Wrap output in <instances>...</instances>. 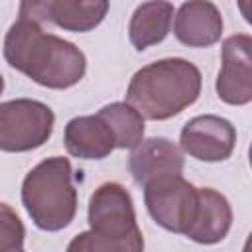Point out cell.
Segmentation results:
<instances>
[{
  "instance_id": "1",
  "label": "cell",
  "mask_w": 252,
  "mask_h": 252,
  "mask_svg": "<svg viewBox=\"0 0 252 252\" xmlns=\"http://www.w3.org/2000/svg\"><path fill=\"white\" fill-rule=\"evenodd\" d=\"M4 59L33 83L55 91L75 87L87 71V57L75 43L45 32L28 16H18L6 32Z\"/></svg>"
},
{
  "instance_id": "2",
  "label": "cell",
  "mask_w": 252,
  "mask_h": 252,
  "mask_svg": "<svg viewBox=\"0 0 252 252\" xmlns=\"http://www.w3.org/2000/svg\"><path fill=\"white\" fill-rule=\"evenodd\" d=\"M203 77L183 57H165L138 69L126 89V102L144 120H167L189 108L201 94Z\"/></svg>"
},
{
  "instance_id": "3",
  "label": "cell",
  "mask_w": 252,
  "mask_h": 252,
  "mask_svg": "<svg viewBox=\"0 0 252 252\" xmlns=\"http://www.w3.org/2000/svg\"><path fill=\"white\" fill-rule=\"evenodd\" d=\"M22 205L37 228L45 232L67 228L77 215L71 161L51 156L32 167L22 181Z\"/></svg>"
},
{
  "instance_id": "4",
  "label": "cell",
  "mask_w": 252,
  "mask_h": 252,
  "mask_svg": "<svg viewBox=\"0 0 252 252\" xmlns=\"http://www.w3.org/2000/svg\"><path fill=\"white\" fill-rule=\"evenodd\" d=\"M53 110L33 98L0 102V150L10 154L32 152L53 134Z\"/></svg>"
},
{
  "instance_id": "5",
  "label": "cell",
  "mask_w": 252,
  "mask_h": 252,
  "mask_svg": "<svg viewBox=\"0 0 252 252\" xmlns=\"http://www.w3.org/2000/svg\"><path fill=\"white\" fill-rule=\"evenodd\" d=\"M144 203L161 228L185 234L197 211V187L183 175H163L144 185Z\"/></svg>"
},
{
  "instance_id": "6",
  "label": "cell",
  "mask_w": 252,
  "mask_h": 252,
  "mask_svg": "<svg viewBox=\"0 0 252 252\" xmlns=\"http://www.w3.org/2000/svg\"><path fill=\"white\" fill-rule=\"evenodd\" d=\"M89 230L110 238H124L140 230L132 197L124 185L106 181L93 191L89 199Z\"/></svg>"
},
{
  "instance_id": "7",
  "label": "cell",
  "mask_w": 252,
  "mask_h": 252,
  "mask_svg": "<svg viewBox=\"0 0 252 252\" xmlns=\"http://www.w3.org/2000/svg\"><path fill=\"white\" fill-rule=\"evenodd\" d=\"M220 71L217 75V96L232 106L252 100V37L234 33L222 41Z\"/></svg>"
},
{
  "instance_id": "8",
  "label": "cell",
  "mask_w": 252,
  "mask_h": 252,
  "mask_svg": "<svg viewBox=\"0 0 252 252\" xmlns=\"http://www.w3.org/2000/svg\"><path fill=\"white\" fill-rule=\"evenodd\" d=\"M179 150L199 161H224L236 146V128L217 114H201L185 122L179 134Z\"/></svg>"
},
{
  "instance_id": "9",
  "label": "cell",
  "mask_w": 252,
  "mask_h": 252,
  "mask_svg": "<svg viewBox=\"0 0 252 252\" xmlns=\"http://www.w3.org/2000/svg\"><path fill=\"white\" fill-rule=\"evenodd\" d=\"M106 12V0H39L20 4V16H28L39 24L51 22L57 28L75 33L94 30L104 20Z\"/></svg>"
},
{
  "instance_id": "10",
  "label": "cell",
  "mask_w": 252,
  "mask_h": 252,
  "mask_svg": "<svg viewBox=\"0 0 252 252\" xmlns=\"http://www.w3.org/2000/svg\"><path fill=\"white\" fill-rule=\"evenodd\" d=\"M185 158L183 152L169 138H148L142 140L130 154L128 169L138 185H146L152 179L163 175H183Z\"/></svg>"
},
{
  "instance_id": "11",
  "label": "cell",
  "mask_w": 252,
  "mask_h": 252,
  "mask_svg": "<svg viewBox=\"0 0 252 252\" xmlns=\"http://www.w3.org/2000/svg\"><path fill=\"white\" fill-rule=\"evenodd\" d=\"M222 16L213 2H183L175 14L173 33L187 47H211L222 35Z\"/></svg>"
},
{
  "instance_id": "12",
  "label": "cell",
  "mask_w": 252,
  "mask_h": 252,
  "mask_svg": "<svg viewBox=\"0 0 252 252\" xmlns=\"http://www.w3.org/2000/svg\"><path fill=\"white\" fill-rule=\"evenodd\" d=\"M232 226V209L228 199L211 189L197 187V211L185 236L197 244L220 242Z\"/></svg>"
},
{
  "instance_id": "13",
  "label": "cell",
  "mask_w": 252,
  "mask_h": 252,
  "mask_svg": "<svg viewBox=\"0 0 252 252\" xmlns=\"http://www.w3.org/2000/svg\"><path fill=\"white\" fill-rule=\"evenodd\" d=\"M63 142L67 152L79 159H104L116 150L114 136L98 114L71 118L65 126Z\"/></svg>"
},
{
  "instance_id": "14",
  "label": "cell",
  "mask_w": 252,
  "mask_h": 252,
  "mask_svg": "<svg viewBox=\"0 0 252 252\" xmlns=\"http://www.w3.org/2000/svg\"><path fill=\"white\" fill-rule=\"evenodd\" d=\"M175 8L171 2H142L128 24V37L134 49L144 51L156 43H161L173 22Z\"/></svg>"
},
{
  "instance_id": "15",
  "label": "cell",
  "mask_w": 252,
  "mask_h": 252,
  "mask_svg": "<svg viewBox=\"0 0 252 252\" xmlns=\"http://www.w3.org/2000/svg\"><path fill=\"white\" fill-rule=\"evenodd\" d=\"M114 136L120 150H134L144 140V118L128 102H110L96 112Z\"/></svg>"
},
{
  "instance_id": "16",
  "label": "cell",
  "mask_w": 252,
  "mask_h": 252,
  "mask_svg": "<svg viewBox=\"0 0 252 252\" xmlns=\"http://www.w3.org/2000/svg\"><path fill=\"white\" fill-rule=\"evenodd\" d=\"M67 252H144V236L142 230L124 238H110L85 230L71 238Z\"/></svg>"
},
{
  "instance_id": "17",
  "label": "cell",
  "mask_w": 252,
  "mask_h": 252,
  "mask_svg": "<svg viewBox=\"0 0 252 252\" xmlns=\"http://www.w3.org/2000/svg\"><path fill=\"white\" fill-rule=\"evenodd\" d=\"M26 228L18 213L0 201V252H24Z\"/></svg>"
},
{
  "instance_id": "18",
  "label": "cell",
  "mask_w": 252,
  "mask_h": 252,
  "mask_svg": "<svg viewBox=\"0 0 252 252\" xmlns=\"http://www.w3.org/2000/svg\"><path fill=\"white\" fill-rule=\"evenodd\" d=\"M2 91H4V79H2V75H0V94H2Z\"/></svg>"
}]
</instances>
